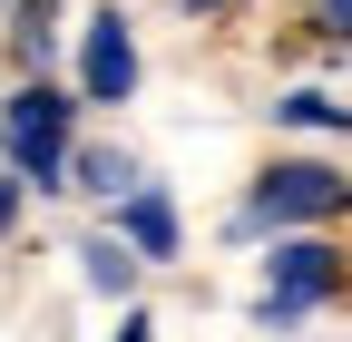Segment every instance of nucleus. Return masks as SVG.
Returning <instances> with one entry per match:
<instances>
[{"label":"nucleus","instance_id":"9b49d317","mask_svg":"<svg viewBox=\"0 0 352 342\" xmlns=\"http://www.w3.org/2000/svg\"><path fill=\"white\" fill-rule=\"evenodd\" d=\"M108 342H157V313H147V304H127V323H118Z\"/></svg>","mask_w":352,"mask_h":342},{"label":"nucleus","instance_id":"ddd939ff","mask_svg":"<svg viewBox=\"0 0 352 342\" xmlns=\"http://www.w3.org/2000/svg\"><path fill=\"white\" fill-rule=\"evenodd\" d=\"M186 10H245V0H186Z\"/></svg>","mask_w":352,"mask_h":342},{"label":"nucleus","instance_id":"39448f33","mask_svg":"<svg viewBox=\"0 0 352 342\" xmlns=\"http://www.w3.org/2000/svg\"><path fill=\"white\" fill-rule=\"evenodd\" d=\"M118 244L138 254V264H176V254H186V225H176V196H166L157 176H147L138 196L118 205Z\"/></svg>","mask_w":352,"mask_h":342},{"label":"nucleus","instance_id":"423d86ee","mask_svg":"<svg viewBox=\"0 0 352 342\" xmlns=\"http://www.w3.org/2000/svg\"><path fill=\"white\" fill-rule=\"evenodd\" d=\"M69 186H78V196H98V205H108V216H118V205H127V196H138L147 176H138V166H127L118 147H78V166H69Z\"/></svg>","mask_w":352,"mask_h":342},{"label":"nucleus","instance_id":"7ed1b4c3","mask_svg":"<svg viewBox=\"0 0 352 342\" xmlns=\"http://www.w3.org/2000/svg\"><path fill=\"white\" fill-rule=\"evenodd\" d=\"M342 284H352V264H342V244H333V235H274V254H264L254 332H303Z\"/></svg>","mask_w":352,"mask_h":342},{"label":"nucleus","instance_id":"0eeeda50","mask_svg":"<svg viewBox=\"0 0 352 342\" xmlns=\"http://www.w3.org/2000/svg\"><path fill=\"white\" fill-rule=\"evenodd\" d=\"M274 117H284V127H314V137H352V108H342L333 89H284Z\"/></svg>","mask_w":352,"mask_h":342},{"label":"nucleus","instance_id":"6e6552de","mask_svg":"<svg viewBox=\"0 0 352 342\" xmlns=\"http://www.w3.org/2000/svg\"><path fill=\"white\" fill-rule=\"evenodd\" d=\"M78 274L98 284V293H118V304H127V293H138V254H127L118 235H88V244H78Z\"/></svg>","mask_w":352,"mask_h":342},{"label":"nucleus","instance_id":"f8f14e48","mask_svg":"<svg viewBox=\"0 0 352 342\" xmlns=\"http://www.w3.org/2000/svg\"><path fill=\"white\" fill-rule=\"evenodd\" d=\"M20 196H30L20 176H0V235H10V225H20Z\"/></svg>","mask_w":352,"mask_h":342},{"label":"nucleus","instance_id":"f257e3e1","mask_svg":"<svg viewBox=\"0 0 352 342\" xmlns=\"http://www.w3.org/2000/svg\"><path fill=\"white\" fill-rule=\"evenodd\" d=\"M352 216V166L333 157H274V166H254V186L235 205V235H314Z\"/></svg>","mask_w":352,"mask_h":342},{"label":"nucleus","instance_id":"4468645a","mask_svg":"<svg viewBox=\"0 0 352 342\" xmlns=\"http://www.w3.org/2000/svg\"><path fill=\"white\" fill-rule=\"evenodd\" d=\"M0 10H10V0H0Z\"/></svg>","mask_w":352,"mask_h":342},{"label":"nucleus","instance_id":"1a4fd4ad","mask_svg":"<svg viewBox=\"0 0 352 342\" xmlns=\"http://www.w3.org/2000/svg\"><path fill=\"white\" fill-rule=\"evenodd\" d=\"M50 20H59L50 0H20V30H10V39H20V59H30V78L50 69Z\"/></svg>","mask_w":352,"mask_h":342},{"label":"nucleus","instance_id":"20e7f679","mask_svg":"<svg viewBox=\"0 0 352 342\" xmlns=\"http://www.w3.org/2000/svg\"><path fill=\"white\" fill-rule=\"evenodd\" d=\"M78 98L88 108H127L138 98V30L118 10H88V30H78Z\"/></svg>","mask_w":352,"mask_h":342},{"label":"nucleus","instance_id":"f03ea898","mask_svg":"<svg viewBox=\"0 0 352 342\" xmlns=\"http://www.w3.org/2000/svg\"><path fill=\"white\" fill-rule=\"evenodd\" d=\"M0 157H10V176L59 196L69 166H78V98L59 78H20L10 98H0Z\"/></svg>","mask_w":352,"mask_h":342},{"label":"nucleus","instance_id":"9d476101","mask_svg":"<svg viewBox=\"0 0 352 342\" xmlns=\"http://www.w3.org/2000/svg\"><path fill=\"white\" fill-rule=\"evenodd\" d=\"M314 30L333 39V49H352V0H314Z\"/></svg>","mask_w":352,"mask_h":342}]
</instances>
